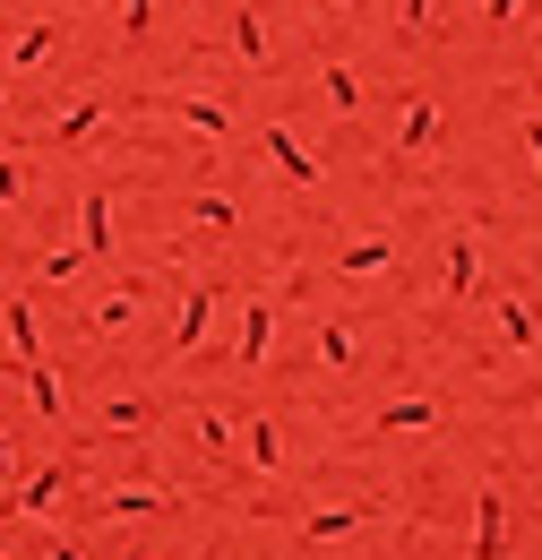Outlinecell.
<instances>
[{
  "label": "cell",
  "instance_id": "cell-1",
  "mask_svg": "<svg viewBox=\"0 0 542 560\" xmlns=\"http://www.w3.org/2000/svg\"><path fill=\"white\" fill-rule=\"evenodd\" d=\"M78 483V457H52V466H35V475H17V483L0 491V517H17V526H44L52 509H61V491Z\"/></svg>",
  "mask_w": 542,
  "mask_h": 560
},
{
  "label": "cell",
  "instance_id": "cell-2",
  "mask_svg": "<svg viewBox=\"0 0 542 560\" xmlns=\"http://www.w3.org/2000/svg\"><path fill=\"white\" fill-rule=\"evenodd\" d=\"M164 509H173L164 483H104L86 500V526H130V517H164Z\"/></svg>",
  "mask_w": 542,
  "mask_h": 560
},
{
  "label": "cell",
  "instance_id": "cell-3",
  "mask_svg": "<svg viewBox=\"0 0 542 560\" xmlns=\"http://www.w3.org/2000/svg\"><path fill=\"white\" fill-rule=\"evenodd\" d=\"M207 319H215V284L190 277V284H181V311H173V337H164V353H173V362H190V353L207 346Z\"/></svg>",
  "mask_w": 542,
  "mask_h": 560
},
{
  "label": "cell",
  "instance_id": "cell-4",
  "mask_svg": "<svg viewBox=\"0 0 542 560\" xmlns=\"http://www.w3.org/2000/svg\"><path fill=\"white\" fill-rule=\"evenodd\" d=\"M517 517H508V500H499V483H482L474 491V544H466V560H508L517 544Z\"/></svg>",
  "mask_w": 542,
  "mask_h": 560
},
{
  "label": "cell",
  "instance_id": "cell-5",
  "mask_svg": "<svg viewBox=\"0 0 542 560\" xmlns=\"http://www.w3.org/2000/svg\"><path fill=\"white\" fill-rule=\"evenodd\" d=\"M268 353H275V293H250L241 337H233V371H268Z\"/></svg>",
  "mask_w": 542,
  "mask_h": 560
},
{
  "label": "cell",
  "instance_id": "cell-6",
  "mask_svg": "<svg viewBox=\"0 0 542 560\" xmlns=\"http://www.w3.org/2000/svg\"><path fill=\"white\" fill-rule=\"evenodd\" d=\"M241 475H259V483L284 475V431H275V415H250V422H241Z\"/></svg>",
  "mask_w": 542,
  "mask_h": 560
},
{
  "label": "cell",
  "instance_id": "cell-7",
  "mask_svg": "<svg viewBox=\"0 0 542 560\" xmlns=\"http://www.w3.org/2000/svg\"><path fill=\"white\" fill-rule=\"evenodd\" d=\"M268 164H275V173H284V182H293V190H319V182H328V164H319L310 147L293 139L284 121H275V130H268Z\"/></svg>",
  "mask_w": 542,
  "mask_h": 560
},
{
  "label": "cell",
  "instance_id": "cell-8",
  "mask_svg": "<svg viewBox=\"0 0 542 560\" xmlns=\"http://www.w3.org/2000/svg\"><path fill=\"white\" fill-rule=\"evenodd\" d=\"M199 448H207V457H215V475H241V422L224 415L215 397H207V406H199Z\"/></svg>",
  "mask_w": 542,
  "mask_h": 560
},
{
  "label": "cell",
  "instance_id": "cell-9",
  "mask_svg": "<svg viewBox=\"0 0 542 560\" xmlns=\"http://www.w3.org/2000/svg\"><path fill=\"white\" fill-rule=\"evenodd\" d=\"M474 293H482V242L457 233L448 242V268H439V302H474Z\"/></svg>",
  "mask_w": 542,
  "mask_h": 560
},
{
  "label": "cell",
  "instance_id": "cell-10",
  "mask_svg": "<svg viewBox=\"0 0 542 560\" xmlns=\"http://www.w3.org/2000/svg\"><path fill=\"white\" fill-rule=\"evenodd\" d=\"M405 431H439V397H388L370 415V440H405Z\"/></svg>",
  "mask_w": 542,
  "mask_h": 560
},
{
  "label": "cell",
  "instance_id": "cell-11",
  "mask_svg": "<svg viewBox=\"0 0 542 560\" xmlns=\"http://www.w3.org/2000/svg\"><path fill=\"white\" fill-rule=\"evenodd\" d=\"M0 337H9V362L26 371V362H44V337H35V302L26 293H9L0 302Z\"/></svg>",
  "mask_w": 542,
  "mask_h": 560
},
{
  "label": "cell",
  "instance_id": "cell-12",
  "mask_svg": "<svg viewBox=\"0 0 542 560\" xmlns=\"http://www.w3.org/2000/svg\"><path fill=\"white\" fill-rule=\"evenodd\" d=\"M362 526H370V509L344 500V509H310V517L293 526V544H344V535H362Z\"/></svg>",
  "mask_w": 542,
  "mask_h": 560
},
{
  "label": "cell",
  "instance_id": "cell-13",
  "mask_svg": "<svg viewBox=\"0 0 542 560\" xmlns=\"http://www.w3.org/2000/svg\"><path fill=\"white\" fill-rule=\"evenodd\" d=\"M17 388H26V406L52 422V431L69 422V388H61V371H52V362H26V371H17Z\"/></svg>",
  "mask_w": 542,
  "mask_h": 560
},
{
  "label": "cell",
  "instance_id": "cell-14",
  "mask_svg": "<svg viewBox=\"0 0 542 560\" xmlns=\"http://www.w3.org/2000/svg\"><path fill=\"white\" fill-rule=\"evenodd\" d=\"M78 259L95 268V259H113V199L95 190V199H78Z\"/></svg>",
  "mask_w": 542,
  "mask_h": 560
},
{
  "label": "cell",
  "instance_id": "cell-15",
  "mask_svg": "<svg viewBox=\"0 0 542 560\" xmlns=\"http://www.w3.org/2000/svg\"><path fill=\"white\" fill-rule=\"evenodd\" d=\"M491 328H499V346L508 353H534V302H517V293H491Z\"/></svg>",
  "mask_w": 542,
  "mask_h": 560
},
{
  "label": "cell",
  "instance_id": "cell-16",
  "mask_svg": "<svg viewBox=\"0 0 542 560\" xmlns=\"http://www.w3.org/2000/svg\"><path fill=\"white\" fill-rule=\"evenodd\" d=\"M164 113L190 121L199 139H224V130H233V104H215V95H164Z\"/></svg>",
  "mask_w": 542,
  "mask_h": 560
},
{
  "label": "cell",
  "instance_id": "cell-17",
  "mask_svg": "<svg viewBox=\"0 0 542 560\" xmlns=\"http://www.w3.org/2000/svg\"><path fill=\"white\" fill-rule=\"evenodd\" d=\"M397 147H405V155H431V147H439V104H431V95H413L405 113H397Z\"/></svg>",
  "mask_w": 542,
  "mask_h": 560
},
{
  "label": "cell",
  "instance_id": "cell-18",
  "mask_svg": "<svg viewBox=\"0 0 542 560\" xmlns=\"http://www.w3.org/2000/svg\"><path fill=\"white\" fill-rule=\"evenodd\" d=\"M146 422H155V388H121V397H104V431L130 440V431H146Z\"/></svg>",
  "mask_w": 542,
  "mask_h": 560
},
{
  "label": "cell",
  "instance_id": "cell-19",
  "mask_svg": "<svg viewBox=\"0 0 542 560\" xmlns=\"http://www.w3.org/2000/svg\"><path fill=\"white\" fill-rule=\"evenodd\" d=\"M138 302H146L138 284H121V293H104V302L86 311V337H121V328H130V319H138Z\"/></svg>",
  "mask_w": 542,
  "mask_h": 560
},
{
  "label": "cell",
  "instance_id": "cell-20",
  "mask_svg": "<svg viewBox=\"0 0 542 560\" xmlns=\"http://www.w3.org/2000/svg\"><path fill=\"white\" fill-rule=\"evenodd\" d=\"M319 362H328V371H353V362H362V328H353V319H319Z\"/></svg>",
  "mask_w": 542,
  "mask_h": 560
},
{
  "label": "cell",
  "instance_id": "cell-21",
  "mask_svg": "<svg viewBox=\"0 0 542 560\" xmlns=\"http://www.w3.org/2000/svg\"><path fill=\"white\" fill-rule=\"evenodd\" d=\"M190 224H199V233H233V224H241V199H233V190H199V199H190Z\"/></svg>",
  "mask_w": 542,
  "mask_h": 560
},
{
  "label": "cell",
  "instance_id": "cell-22",
  "mask_svg": "<svg viewBox=\"0 0 542 560\" xmlns=\"http://www.w3.org/2000/svg\"><path fill=\"white\" fill-rule=\"evenodd\" d=\"M388 259H397V242H388V233H362V242H344V277H379Z\"/></svg>",
  "mask_w": 542,
  "mask_h": 560
},
{
  "label": "cell",
  "instance_id": "cell-23",
  "mask_svg": "<svg viewBox=\"0 0 542 560\" xmlns=\"http://www.w3.org/2000/svg\"><path fill=\"white\" fill-rule=\"evenodd\" d=\"M233 52H241L250 70H268V26H259V9H233Z\"/></svg>",
  "mask_w": 542,
  "mask_h": 560
},
{
  "label": "cell",
  "instance_id": "cell-24",
  "mask_svg": "<svg viewBox=\"0 0 542 560\" xmlns=\"http://www.w3.org/2000/svg\"><path fill=\"white\" fill-rule=\"evenodd\" d=\"M95 121H104V104L86 95V104H69V113H52V139H61V147H78V139H95Z\"/></svg>",
  "mask_w": 542,
  "mask_h": 560
},
{
  "label": "cell",
  "instance_id": "cell-25",
  "mask_svg": "<svg viewBox=\"0 0 542 560\" xmlns=\"http://www.w3.org/2000/svg\"><path fill=\"white\" fill-rule=\"evenodd\" d=\"M52 44H61V26H52V18H44V26H26V35L9 44V70H35V61L52 52Z\"/></svg>",
  "mask_w": 542,
  "mask_h": 560
},
{
  "label": "cell",
  "instance_id": "cell-26",
  "mask_svg": "<svg viewBox=\"0 0 542 560\" xmlns=\"http://www.w3.org/2000/svg\"><path fill=\"white\" fill-rule=\"evenodd\" d=\"M35 277H44V284H78V277H86V259H78V250H44Z\"/></svg>",
  "mask_w": 542,
  "mask_h": 560
},
{
  "label": "cell",
  "instance_id": "cell-27",
  "mask_svg": "<svg viewBox=\"0 0 542 560\" xmlns=\"http://www.w3.org/2000/svg\"><path fill=\"white\" fill-rule=\"evenodd\" d=\"M26 190H35V173L17 155H0V208H26Z\"/></svg>",
  "mask_w": 542,
  "mask_h": 560
},
{
  "label": "cell",
  "instance_id": "cell-28",
  "mask_svg": "<svg viewBox=\"0 0 542 560\" xmlns=\"http://www.w3.org/2000/svg\"><path fill=\"white\" fill-rule=\"evenodd\" d=\"M328 104H337V113H362V78L344 70V61H328Z\"/></svg>",
  "mask_w": 542,
  "mask_h": 560
},
{
  "label": "cell",
  "instance_id": "cell-29",
  "mask_svg": "<svg viewBox=\"0 0 542 560\" xmlns=\"http://www.w3.org/2000/svg\"><path fill=\"white\" fill-rule=\"evenodd\" d=\"M146 18H155V0H121V35H130V44L146 35Z\"/></svg>",
  "mask_w": 542,
  "mask_h": 560
},
{
  "label": "cell",
  "instance_id": "cell-30",
  "mask_svg": "<svg viewBox=\"0 0 542 560\" xmlns=\"http://www.w3.org/2000/svg\"><path fill=\"white\" fill-rule=\"evenodd\" d=\"M44 560H95V544H78V535H52V544H44Z\"/></svg>",
  "mask_w": 542,
  "mask_h": 560
},
{
  "label": "cell",
  "instance_id": "cell-31",
  "mask_svg": "<svg viewBox=\"0 0 542 560\" xmlns=\"http://www.w3.org/2000/svg\"><path fill=\"white\" fill-rule=\"evenodd\" d=\"M9 475H26V466H17V440L0 431V491H9Z\"/></svg>",
  "mask_w": 542,
  "mask_h": 560
},
{
  "label": "cell",
  "instance_id": "cell-32",
  "mask_svg": "<svg viewBox=\"0 0 542 560\" xmlns=\"http://www.w3.org/2000/svg\"><path fill=\"white\" fill-rule=\"evenodd\" d=\"M482 18H491V26H499V18H517V0H482Z\"/></svg>",
  "mask_w": 542,
  "mask_h": 560
},
{
  "label": "cell",
  "instance_id": "cell-33",
  "mask_svg": "<svg viewBox=\"0 0 542 560\" xmlns=\"http://www.w3.org/2000/svg\"><path fill=\"white\" fill-rule=\"evenodd\" d=\"M397 9H405V26H422V18H431V0H397Z\"/></svg>",
  "mask_w": 542,
  "mask_h": 560
},
{
  "label": "cell",
  "instance_id": "cell-34",
  "mask_svg": "<svg viewBox=\"0 0 542 560\" xmlns=\"http://www.w3.org/2000/svg\"><path fill=\"white\" fill-rule=\"evenodd\" d=\"M526 155H534V164H542V121H526Z\"/></svg>",
  "mask_w": 542,
  "mask_h": 560
},
{
  "label": "cell",
  "instance_id": "cell-35",
  "mask_svg": "<svg viewBox=\"0 0 542 560\" xmlns=\"http://www.w3.org/2000/svg\"><path fill=\"white\" fill-rule=\"evenodd\" d=\"M121 560H146V544H121Z\"/></svg>",
  "mask_w": 542,
  "mask_h": 560
},
{
  "label": "cell",
  "instance_id": "cell-36",
  "mask_svg": "<svg viewBox=\"0 0 542 560\" xmlns=\"http://www.w3.org/2000/svg\"><path fill=\"white\" fill-rule=\"evenodd\" d=\"M0 104H9V95H0Z\"/></svg>",
  "mask_w": 542,
  "mask_h": 560
},
{
  "label": "cell",
  "instance_id": "cell-37",
  "mask_svg": "<svg viewBox=\"0 0 542 560\" xmlns=\"http://www.w3.org/2000/svg\"><path fill=\"white\" fill-rule=\"evenodd\" d=\"M0 560H9V552H0Z\"/></svg>",
  "mask_w": 542,
  "mask_h": 560
}]
</instances>
